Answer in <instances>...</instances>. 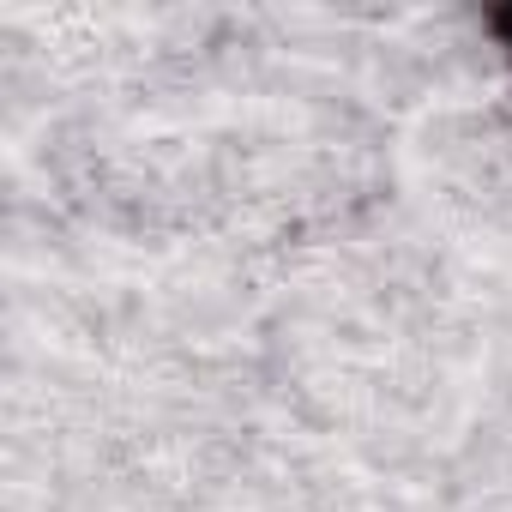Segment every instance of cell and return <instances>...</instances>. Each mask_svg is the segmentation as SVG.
I'll list each match as a JSON object with an SVG mask.
<instances>
[{
  "label": "cell",
  "instance_id": "cell-1",
  "mask_svg": "<svg viewBox=\"0 0 512 512\" xmlns=\"http://www.w3.org/2000/svg\"><path fill=\"white\" fill-rule=\"evenodd\" d=\"M488 31H494V37H500V43H506V49H512V7H500V13H494V19H488Z\"/></svg>",
  "mask_w": 512,
  "mask_h": 512
}]
</instances>
